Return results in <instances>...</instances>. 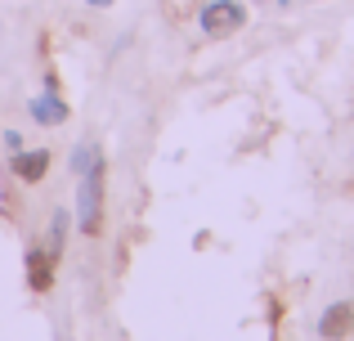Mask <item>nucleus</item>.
<instances>
[{
  "label": "nucleus",
  "instance_id": "nucleus-2",
  "mask_svg": "<svg viewBox=\"0 0 354 341\" xmlns=\"http://www.w3.org/2000/svg\"><path fill=\"white\" fill-rule=\"evenodd\" d=\"M202 32L211 36V41H220V36H234L242 23H247V9L238 5V0H211L207 9H202Z\"/></svg>",
  "mask_w": 354,
  "mask_h": 341
},
{
  "label": "nucleus",
  "instance_id": "nucleus-4",
  "mask_svg": "<svg viewBox=\"0 0 354 341\" xmlns=\"http://www.w3.org/2000/svg\"><path fill=\"white\" fill-rule=\"evenodd\" d=\"M27 283H32L36 292H50V283H54V256L45 252V247H32V252H27Z\"/></svg>",
  "mask_w": 354,
  "mask_h": 341
},
{
  "label": "nucleus",
  "instance_id": "nucleus-5",
  "mask_svg": "<svg viewBox=\"0 0 354 341\" xmlns=\"http://www.w3.org/2000/svg\"><path fill=\"white\" fill-rule=\"evenodd\" d=\"M45 171H50V153H45V149H32V153H18V158H14V175L27 180V184L45 180Z\"/></svg>",
  "mask_w": 354,
  "mask_h": 341
},
{
  "label": "nucleus",
  "instance_id": "nucleus-8",
  "mask_svg": "<svg viewBox=\"0 0 354 341\" xmlns=\"http://www.w3.org/2000/svg\"><path fill=\"white\" fill-rule=\"evenodd\" d=\"M86 5H90V9H108V5H113V0H86Z\"/></svg>",
  "mask_w": 354,
  "mask_h": 341
},
{
  "label": "nucleus",
  "instance_id": "nucleus-1",
  "mask_svg": "<svg viewBox=\"0 0 354 341\" xmlns=\"http://www.w3.org/2000/svg\"><path fill=\"white\" fill-rule=\"evenodd\" d=\"M81 234H99L104 229V162H90L81 171Z\"/></svg>",
  "mask_w": 354,
  "mask_h": 341
},
{
  "label": "nucleus",
  "instance_id": "nucleus-7",
  "mask_svg": "<svg viewBox=\"0 0 354 341\" xmlns=\"http://www.w3.org/2000/svg\"><path fill=\"white\" fill-rule=\"evenodd\" d=\"M63 234H68V216H63V211H54V225H50V247H45V252H50L54 261L63 256Z\"/></svg>",
  "mask_w": 354,
  "mask_h": 341
},
{
  "label": "nucleus",
  "instance_id": "nucleus-3",
  "mask_svg": "<svg viewBox=\"0 0 354 341\" xmlns=\"http://www.w3.org/2000/svg\"><path fill=\"white\" fill-rule=\"evenodd\" d=\"M350 333H354V301H337V306L319 319V337L323 341H346Z\"/></svg>",
  "mask_w": 354,
  "mask_h": 341
},
{
  "label": "nucleus",
  "instance_id": "nucleus-6",
  "mask_svg": "<svg viewBox=\"0 0 354 341\" xmlns=\"http://www.w3.org/2000/svg\"><path fill=\"white\" fill-rule=\"evenodd\" d=\"M32 117L41 126H54V122H63V117H68V104H59V99H54V90H45L41 99H32Z\"/></svg>",
  "mask_w": 354,
  "mask_h": 341
}]
</instances>
